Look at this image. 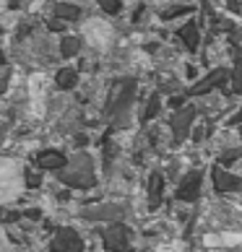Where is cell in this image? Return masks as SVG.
I'll return each mask as SVG.
<instances>
[{"instance_id":"4","label":"cell","mask_w":242,"mask_h":252,"mask_svg":"<svg viewBox=\"0 0 242 252\" xmlns=\"http://www.w3.org/2000/svg\"><path fill=\"white\" fill-rule=\"evenodd\" d=\"M195 32H198V26L195 24H188V26H182V39L188 42V47H195Z\"/></svg>"},{"instance_id":"5","label":"cell","mask_w":242,"mask_h":252,"mask_svg":"<svg viewBox=\"0 0 242 252\" xmlns=\"http://www.w3.org/2000/svg\"><path fill=\"white\" fill-rule=\"evenodd\" d=\"M39 164H42V166H60V164H63V156H60V154H44V156L39 158Z\"/></svg>"},{"instance_id":"2","label":"cell","mask_w":242,"mask_h":252,"mask_svg":"<svg viewBox=\"0 0 242 252\" xmlns=\"http://www.w3.org/2000/svg\"><path fill=\"white\" fill-rule=\"evenodd\" d=\"M78 47H81V42H78V39H73V36L63 39V55H65V58H73V55L78 52Z\"/></svg>"},{"instance_id":"1","label":"cell","mask_w":242,"mask_h":252,"mask_svg":"<svg viewBox=\"0 0 242 252\" xmlns=\"http://www.w3.org/2000/svg\"><path fill=\"white\" fill-rule=\"evenodd\" d=\"M73 83H76V70L73 68H65V70L58 73V86L60 89H70Z\"/></svg>"},{"instance_id":"6","label":"cell","mask_w":242,"mask_h":252,"mask_svg":"<svg viewBox=\"0 0 242 252\" xmlns=\"http://www.w3.org/2000/svg\"><path fill=\"white\" fill-rule=\"evenodd\" d=\"M99 3L104 5L107 11H112V13H115V11H120V0H99Z\"/></svg>"},{"instance_id":"3","label":"cell","mask_w":242,"mask_h":252,"mask_svg":"<svg viewBox=\"0 0 242 252\" xmlns=\"http://www.w3.org/2000/svg\"><path fill=\"white\" fill-rule=\"evenodd\" d=\"M55 16H60V18H78V8L76 5H58V8H55Z\"/></svg>"}]
</instances>
